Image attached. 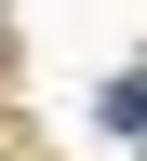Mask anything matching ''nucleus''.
<instances>
[]
</instances>
